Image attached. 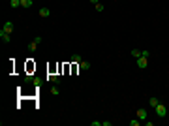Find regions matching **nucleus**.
Here are the masks:
<instances>
[{
	"label": "nucleus",
	"mask_w": 169,
	"mask_h": 126,
	"mask_svg": "<svg viewBox=\"0 0 169 126\" xmlns=\"http://www.w3.org/2000/svg\"><path fill=\"white\" fill-rule=\"evenodd\" d=\"M147 66H149V59H147V57H139L137 59V68L139 70H145Z\"/></svg>",
	"instance_id": "2"
},
{
	"label": "nucleus",
	"mask_w": 169,
	"mask_h": 126,
	"mask_svg": "<svg viewBox=\"0 0 169 126\" xmlns=\"http://www.w3.org/2000/svg\"><path fill=\"white\" fill-rule=\"evenodd\" d=\"M158 104H160V100H158V98H154V96H152V98H150V100H149V106H150V107H152V109H154V107H156V106H158Z\"/></svg>",
	"instance_id": "11"
},
{
	"label": "nucleus",
	"mask_w": 169,
	"mask_h": 126,
	"mask_svg": "<svg viewBox=\"0 0 169 126\" xmlns=\"http://www.w3.org/2000/svg\"><path fill=\"white\" fill-rule=\"evenodd\" d=\"M147 117H149V111L147 109H137V119L139 121H147Z\"/></svg>",
	"instance_id": "6"
},
{
	"label": "nucleus",
	"mask_w": 169,
	"mask_h": 126,
	"mask_svg": "<svg viewBox=\"0 0 169 126\" xmlns=\"http://www.w3.org/2000/svg\"><path fill=\"white\" fill-rule=\"evenodd\" d=\"M141 57H147V59H149V57H150V53H149V51H141Z\"/></svg>",
	"instance_id": "21"
},
{
	"label": "nucleus",
	"mask_w": 169,
	"mask_h": 126,
	"mask_svg": "<svg viewBox=\"0 0 169 126\" xmlns=\"http://www.w3.org/2000/svg\"><path fill=\"white\" fill-rule=\"evenodd\" d=\"M132 57H134V59H139V57H141V51H139V49H132Z\"/></svg>",
	"instance_id": "15"
},
{
	"label": "nucleus",
	"mask_w": 169,
	"mask_h": 126,
	"mask_svg": "<svg viewBox=\"0 0 169 126\" xmlns=\"http://www.w3.org/2000/svg\"><path fill=\"white\" fill-rule=\"evenodd\" d=\"M13 28H15L13 21H6V23H4V27H2V30H4V32H8V34H12V32H13Z\"/></svg>",
	"instance_id": "3"
},
{
	"label": "nucleus",
	"mask_w": 169,
	"mask_h": 126,
	"mask_svg": "<svg viewBox=\"0 0 169 126\" xmlns=\"http://www.w3.org/2000/svg\"><path fill=\"white\" fill-rule=\"evenodd\" d=\"M130 126H139V119L137 121H130Z\"/></svg>",
	"instance_id": "20"
},
{
	"label": "nucleus",
	"mask_w": 169,
	"mask_h": 126,
	"mask_svg": "<svg viewBox=\"0 0 169 126\" xmlns=\"http://www.w3.org/2000/svg\"><path fill=\"white\" fill-rule=\"evenodd\" d=\"M34 87H41V83H43V79H39V77H34Z\"/></svg>",
	"instance_id": "14"
},
{
	"label": "nucleus",
	"mask_w": 169,
	"mask_h": 126,
	"mask_svg": "<svg viewBox=\"0 0 169 126\" xmlns=\"http://www.w3.org/2000/svg\"><path fill=\"white\" fill-rule=\"evenodd\" d=\"M71 62H73V64H81L83 62V59H81V55H71Z\"/></svg>",
	"instance_id": "7"
},
{
	"label": "nucleus",
	"mask_w": 169,
	"mask_h": 126,
	"mask_svg": "<svg viewBox=\"0 0 169 126\" xmlns=\"http://www.w3.org/2000/svg\"><path fill=\"white\" fill-rule=\"evenodd\" d=\"M36 47H38V44H36V42H32V44L28 45V49H30V51H36Z\"/></svg>",
	"instance_id": "17"
},
{
	"label": "nucleus",
	"mask_w": 169,
	"mask_h": 126,
	"mask_svg": "<svg viewBox=\"0 0 169 126\" xmlns=\"http://www.w3.org/2000/svg\"><path fill=\"white\" fill-rule=\"evenodd\" d=\"M32 4H34V0H21V6L23 8H32Z\"/></svg>",
	"instance_id": "9"
},
{
	"label": "nucleus",
	"mask_w": 169,
	"mask_h": 126,
	"mask_svg": "<svg viewBox=\"0 0 169 126\" xmlns=\"http://www.w3.org/2000/svg\"><path fill=\"white\" fill-rule=\"evenodd\" d=\"M51 94L53 96H58L60 94V87H58V85H53V87H51Z\"/></svg>",
	"instance_id": "10"
},
{
	"label": "nucleus",
	"mask_w": 169,
	"mask_h": 126,
	"mask_svg": "<svg viewBox=\"0 0 169 126\" xmlns=\"http://www.w3.org/2000/svg\"><path fill=\"white\" fill-rule=\"evenodd\" d=\"M39 17H43V19H47V17L49 15H51V10H49V8H45V6H43V8H39Z\"/></svg>",
	"instance_id": "4"
},
{
	"label": "nucleus",
	"mask_w": 169,
	"mask_h": 126,
	"mask_svg": "<svg viewBox=\"0 0 169 126\" xmlns=\"http://www.w3.org/2000/svg\"><path fill=\"white\" fill-rule=\"evenodd\" d=\"M79 68H81L83 72H88V70H90V62H85V60H83V62L79 64Z\"/></svg>",
	"instance_id": "8"
},
{
	"label": "nucleus",
	"mask_w": 169,
	"mask_h": 126,
	"mask_svg": "<svg viewBox=\"0 0 169 126\" xmlns=\"http://www.w3.org/2000/svg\"><path fill=\"white\" fill-rule=\"evenodd\" d=\"M34 81V77H32V75H24V83H32Z\"/></svg>",
	"instance_id": "18"
},
{
	"label": "nucleus",
	"mask_w": 169,
	"mask_h": 126,
	"mask_svg": "<svg viewBox=\"0 0 169 126\" xmlns=\"http://www.w3.org/2000/svg\"><path fill=\"white\" fill-rule=\"evenodd\" d=\"M154 111H156V115H158V117H160V119H164L165 115H167V106L160 102V104H158L156 107H154Z\"/></svg>",
	"instance_id": "1"
},
{
	"label": "nucleus",
	"mask_w": 169,
	"mask_h": 126,
	"mask_svg": "<svg viewBox=\"0 0 169 126\" xmlns=\"http://www.w3.org/2000/svg\"><path fill=\"white\" fill-rule=\"evenodd\" d=\"M34 42L39 45V44H41V36H36V38H34Z\"/></svg>",
	"instance_id": "19"
},
{
	"label": "nucleus",
	"mask_w": 169,
	"mask_h": 126,
	"mask_svg": "<svg viewBox=\"0 0 169 126\" xmlns=\"http://www.w3.org/2000/svg\"><path fill=\"white\" fill-rule=\"evenodd\" d=\"M10 6H12L13 10H15V8H19V6H21V0H10Z\"/></svg>",
	"instance_id": "13"
},
{
	"label": "nucleus",
	"mask_w": 169,
	"mask_h": 126,
	"mask_svg": "<svg viewBox=\"0 0 169 126\" xmlns=\"http://www.w3.org/2000/svg\"><path fill=\"white\" fill-rule=\"evenodd\" d=\"M45 79H47V81H53V83H56V81H58V75H56V74H49Z\"/></svg>",
	"instance_id": "12"
},
{
	"label": "nucleus",
	"mask_w": 169,
	"mask_h": 126,
	"mask_svg": "<svg viewBox=\"0 0 169 126\" xmlns=\"http://www.w3.org/2000/svg\"><path fill=\"white\" fill-rule=\"evenodd\" d=\"M98 2H100V0H90V4H94V6L98 4Z\"/></svg>",
	"instance_id": "22"
},
{
	"label": "nucleus",
	"mask_w": 169,
	"mask_h": 126,
	"mask_svg": "<svg viewBox=\"0 0 169 126\" xmlns=\"http://www.w3.org/2000/svg\"><path fill=\"white\" fill-rule=\"evenodd\" d=\"M0 38H2L4 44H10V42H12V34H8V32H4V30H0Z\"/></svg>",
	"instance_id": "5"
},
{
	"label": "nucleus",
	"mask_w": 169,
	"mask_h": 126,
	"mask_svg": "<svg viewBox=\"0 0 169 126\" xmlns=\"http://www.w3.org/2000/svg\"><path fill=\"white\" fill-rule=\"evenodd\" d=\"M103 10H105V8H103V4H100V2H98V4H96V12H100V13H102Z\"/></svg>",
	"instance_id": "16"
}]
</instances>
